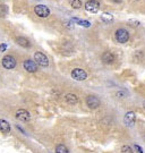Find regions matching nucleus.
<instances>
[{
  "instance_id": "f257e3e1",
  "label": "nucleus",
  "mask_w": 145,
  "mask_h": 153,
  "mask_svg": "<svg viewBox=\"0 0 145 153\" xmlns=\"http://www.w3.org/2000/svg\"><path fill=\"white\" fill-rule=\"evenodd\" d=\"M115 36H116V40L119 42V43H126L128 40H129V33L127 30L125 28H119L116 31L115 33Z\"/></svg>"
},
{
  "instance_id": "f03ea898",
  "label": "nucleus",
  "mask_w": 145,
  "mask_h": 153,
  "mask_svg": "<svg viewBox=\"0 0 145 153\" xmlns=\"http://www.w3.org/2000/svg\"><path fill=\"white\" fill-rule=\"evenodd\" d=\"M34 61H35L36 65H40L42 67H48L49 66V59L42 52H35L34 53Z\"/></svg>"
},
{
  "instance_id": "7ed1b4c3",
  "label": "nucleus",
  "mask_w": 145,
  "mask_h": 153,
  "mask_svg": "<svg viewBox=\"0 0 145 153\" xmlns=\"http://www.w3.org/2000/svg\"><path fill=\"white\" fill-rule=\"evenodd\" d=\"M34 11H35V14H36L39 17H42V18L48 17V16L50 15V9H49V7H47V6H44V5H37V6H35V7H34Z\"/></svg>"
},
{
  "instance_id": "20e7f679",
  "label": "nucleus",
  "mask_w": 145,
  "mask_h": 153,
  "mask_svg": "<svg viewBox=\"0 0 145 153\" xmlns=\"http://www.w3.org/2000/svg\"><path fill=\"white\" fill-rule=\"evenodd\" d=\"M1 63H2V66L6 69H12L16 66V59L12 56H5L2 58V61Z\"/></svg>"
},
{
  "instance_id": "39448f33",
  "label": "nucleus",
  "mask_w": 145,
  "mask_h": 153,
  "mask_svg": "<svg viewBox=\"0 0 145 153\" xmlns=\"http://www.w3.org/2000/svg\"><path fill=\"white\" fill-rule=\"evenodd\" d=\"M100 8V1L99 0H89L85 3V9L90 13H96Z\"/></svg>"
},
{
  "instance_id": "423d86ee",
  "label": "nucleus",
  "mask_w": 145,
  "mask_h": 153,
  "mask_svg": "<svg viewBox=\"0 0 145 153\" xmlns=\"http://www.w3.org/2000/svg\"><path fill=\"white\" fill-rule=\"evenodd\" d=\"M100 100H99V98H96L95 95H89L87 98H86V104H87V107L90 108V109H96V108H99L100 107Z\"/></svg>"
},
{
  "instance_id": "0eeeda50",
  "label": "nucleus",
  "mask_w": 145,
  "mask_h": 153,
  "mask_svg": "<svg viewBox=\"0 0 145 153\" xmlns=\"http://www.w3.org/2000/svg\"><path fill=\"white\" fill-rule=\"evenodd\" d=\"M72 77H73L74 79H76V80H84V79H86L87 74H86V72H85L84 69L75 68V69H73V72H72Z\"/></svg>"
},
{
  "instance_id": "6e6552de",
  "label": "nucleus",
  "mask_w": 145,
  "mask_h": 153,
  "mask_svg": "<svg viewBox=\"0 0 145 153\" xmlns=\"http://www.w3.org/2000/svg\"><path fill=\"white\" fill-rule=\"evenodd\" d=\"M23 66H24L25 71H27L28 73H35V72L37 71V67H36L35 61H33V60H31V59L25 60L24 64H23Z\"/></svg>"
},
{
  "instance_id": "1a4fd4ad",
  "label": "nucleus",
  "mask_w": 145,
  "mask_h": 153,
  "mask_svg": "<svg viewBox=\"0 0 145 153\" xmlns=\"http://www.w3.org/2000/svg\"><path fill=\"white\" fill-rule=\"evenodd\" d=\"M16 118L22 120V121H28L31 119V115L27 110H24V109H19L17 110L16 112Z\"/></svg>"
},
{
  "instance_id": "9d476101",
  "label": "nucleus",
  "mask_w": 145,
  "mask_h": 153,
  "mask_svg": "<svg viewBox=\"0 0 145 153\" xmlns=\"http://www.w3.org/2000/svg\"><path fill=\"white\" fill-rule=\"evenodd\" d=\"M101 59H102V61H103L104 64L111 65V64H114V61H115V55H114L112 52H110V51H106V52H103Z\"/></svg>"
},
{
  "instance_id": "9b49d317",
  "label": "nucleus",
  "mask_w": 145,
  "mask_h": 153,
  "mask_svg": "<svg viewBox=\"0 0 145 153\" xmlns=\"http://www.w3.org/2000/svg\"><path fill=\"white\" fill-rule=\"evenodd\" d=\"M135 119H136V116H135V112H133V111H129V112H127L126 115H125V118H124V121H125V124L126 125H128V126H134V124H135Z\"/></svg>"
},
{
  "instance_id": "f8f14e48",
  "label": "nucleus",
  "mask_w": 145,
  "mask_h": 153,
  "mask_svg": "<svg viewBox=\"0 0 145 153\" xmlns=\"http://www.w3.org/2000/svg\"><path fill=\"white\" fill-rule=\"evenodd\" d=\"M65 99H66V101H67L69 104H76V103L78 102L77 95H76V94H73V93H68Z\"/></svg>"
},
{
  "instance_id": "ddd939ff",
  "label": "nucleus",
  "mask_w": 145,
  "mask_h": 153,
  "mask_svg": "<svg viewBox=\"0 0 145 153\" xmlns=\"http://www.w3.org/2000/svg\"><path fill=\"white\" fill-rule=\"evenodd\" d=\"M16 42H17L20 47H23V48H30V47H31L30 41H28L27 39H25V38H22V36L17 38V39H16Z\"/></svg>"
},
{
  "instance_id": "4468645a",
  "label": "nucleus",
  "mask_w": 145,
  "mask_h": 153,
  "mask_svg": "<svg viewBox=\"0 0 145 153\" xmlns=\"http://www.w3.org/2000/svg\"><path fill=\"white\" fill-rule=\"evenodd\" d=\"M0 132H2V133H9L10 132V125L3 119H0Z\"/></svg>"
},
{
  "instance_id": "2eb2a0df",
  "label": "nucleus",
  "mask_w": 145,
  "mask_h": 153,
  "mask_svg": "<svg viewBox=\"0 0 145 153\" xmlns=\"http://www.w3.org/2000/svg\"><path fill=\"white\" fill-rule=\"evenodd\" d=\"M69 3L75 9H79L82 7V0H69Z\"/></svg>"
},
{
  "instance_id": "dca6fc26",
  "label": "nucleus",
  "mask_w": 145,
  "mask_h": 153,
  "mask_svg": "<svg viewBox=\"0 0 145 153\" xmlns=\"http://www.w3.org/2000/svg\"><path fill=\"white\" fill-rule=\"evenodd\" d=\"M56 153H69V152H68V149L64 144H59L56 148Z\"/></svg>"
},
{
  "instance_id": "f3484780",
  "label": "nucleus",
  "mask_w": 145,
  "mask_h": 153,
  "mask_svg": "<svg viewBox=\"0 0 145 153\" xmlns=\"http://www.w3.org/2000/svg\"><path fill=\"white\" fill-rule=\"evenodd\" d=\"M101 19H102L103 22H112L114 17H112V15H110V14H103V15L101 16Z\"/></svg>"
},
{
  "instance_id": "a211bd4d",
  "label": "nucleus",
  "mask_w": 145,
  "mask_h": 153,
  "mask_svg": "<svg viewBox=\"0 0 145 153\" xmlns=\"http://www.w3.org/2000/svg\"><path fill=\"white\" fill-rule=\"evenodd\" d=\"M121 153H134L129 145H124L121 148Z\"/></svg>"
},
{
  "instance_id": "6ab92c4d",
  "label": "nucleus",
  "mask_w": 145,
  "mask_h": 153,
  "mask_svg": "<svg viewBox=\"0 0 145 153\" xmlns=\"http://www.w3.org/2000/svg\"><path fill=\"white\" fill-rule=\"evenodd\" d=\"M74 20H75L76 23H78L79 25H83V26H85V27H89V26L91 25L89 22H85V20H79L78 18H74Z\"/></svg>"
},
{
  "instance_id": "aec40b11",
  "label": "nucleus",
  "mask_w": 145,
  "mask_h": 153,
  "mask_svg": "<svg viewBox=\"0 0 145 153\" xmlns=\"http://www.w3.org/2000/svg\"><path fill=\"white\" fill-rule=\"evenodd\" d=\"M116 95H117L118 98H125V96H126V93L123 92V91H119V92L116 93Z\"/></svg>"
},
{
  "instance_id": "412c9836",
  "label": "nucleus",
  "mask_w": 145,
  "mask_h": 153,
  "mask_svg": "<svg viewBox=\"0 0 145 153\" xmlns=\"http://www.w3.org/2000/svg\"><path fill=\"white\" fill-rule=\"evenodd\" d=\"M134 146H135V150H136V151H137V152H138V153H143V150H142V148H141L140 145H137V144H135Z\"/></svg>"
},
{
  "instance_id": "4be33fe9",
  "label": "nucleus",
  "mask_w": 145,
  "mask_h": 153,
  "mask_svg": "<svg viewBox=\"0 0 145 153\" xmlns=\"http://www.w3.org/2000/svg\"><path fill=\"white\" fill-rule=\"evenodd\" d=\"M6 50V44H1V51H5Z\"/></svg>"
},
{
  "instance_id": "5701e85b",
  "label": "nucleus",
  "mask_w": 145,
  "mask_h": 153,
  "mask_svg": "<svg viewBox=\"0 0 145 153\" xmlns=\"http://www.w3.org/2000/svg\"><path fill=\"white\" fill-rule=\"evenodd\" d=\"M115 2H121V0H114Z\"/></svg>"
},
{
  "instance_id": "b1692460",
  "label": "nucleus",
  "mask_w": 145,
  "mask_h": 153,
  "mask_svg": "<svg viewBox=\"0 0 145 153\" xmlns=\"http://www.w3.org/2000/svg\"><path fill=\"white\" fill-rule=\"evenodd\" d=\"M144 107H145V102H144Z\"/></svg>"
}]
</instances>
